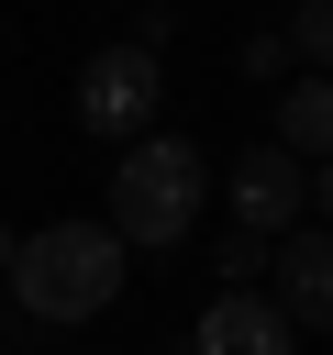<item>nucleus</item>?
<instances>
[{"label": "nucleus", "instance_id": "3", "mask_svg": "<svg viewBox=\"0 0 333 355\" xmlns=\"http://www.w3.org/2000/svg\"><path fill=\"white\" fill-rule=\"evenodd\" d=\"M155 100H166V67H155L144 44H100V55L78 67V89H67V122L100 133V144H144V133H155Z\"/></svg>", "mask_w": 333, "mask_h": 355}, {"label": "nucleus", "instance_id": "5", "mask_svg": "<svg viewBox=\"0 0 333 355\" xmlns=\"http://www.w3.org/2000/svg\"><path fill=\"white\" fill-rule=\"evenodd\" d=\"M266 300H278L289 333H333V233L322 222H300V233L266 244Z\"/></svg>", "mask_w": 333, "mask_h": 355}, {"label": "nucleus", "instance_id": "11", "mask_svg": "<svg viewBox=\"0 0 333 355\" xmlns=\"http://www.w3.org/2000/svg\"><path fill=\"white\" fill-rule=\"evenodd\" d=\"M311 211H322V233H333V166H311Z\"/></svg>", "mask_w": 333, "mask_h": 355}, {"label": "nucleus", "instance_id": "6", "mask_svg": "<svg viewBox=\"0 0 333 355\" xmlns=\"http://www.w3.org/2000/svg\"><path fill=\"white\" fill-rule=\"evenodd\" d=\"M300 333L278 322L266 288H211V311L189 322V355H289Z\"/></svg>", "mask_w": 333, "mask_h": 355}, {"label": "nucleus", "instance_id": "2", "mask_svg": "<svg viewBox=\"0 0 333 355\" xmlns=\"http://www.w3.org/2000/svg\"><path fill=\"white\" fill-rule=\"evenodd\" d=\"M122 277H133V255L111 244V222H44L11 244V300L33 322H100L122 300Z\"/></svg>", "mask_w": 333, "mask_h": 355}, {"label": "nucleus", "instance_id": "4", "mask_svg": "<svg viewBox=\"0 0 333 355\" xmlns=\"http://www.w3.org/2000/svg\"><path fill=\"white\" fill-rule=\"evenodd\" d=\"M222 200H233V233L278 244V233H300V222H311V166H300V155H278V144H244V155H233V178H222Z\"/></svg>", "mask_w": 333, "mask_h": 355}, {"label": "nucleus", "instance_id": "9", "mask_svg": "<svg viewBox=\"0 0 333 355\" xmlns=\"http://www.w3.org/2000/svg\"><path fill=\"white\" fill-rule=\"evenodd\" d=\"M211 266H222V288H266V244H255V233H222Z\"/></svg>", "mask_w": 333, "mask_h": 355}, {"label": "nucleus", "instance_id": "8", "mask_svg": "<svg viewBox=\"0 0 333 355\" xmlns=\"http://www.w3.org/2000/svg\"><path fill=\"white\" fill-rule=\"evenodd\" d=\"M289 55H300L311 78H333V0H300V11H289Z\"/></svg>", "mask_w": 333, "mask_h": 355}, {"label": "nucleus", "instance_id": "12", "mask_svg": "<svg viewBox=\"0 0 333 355\" xmlns=\"http://www.w3.org/2000/svg\"><path fill=\"white\" fill-rule=\"evenodd\" d=\"M11 244H22V233H11V222H0V277H11Z\"/></svg>", "mask_w": 333, "mask_h": 355}, {"label": "nucleus", "instance_id": "10", "mask_svg": "<svg viewBox=\"0 0 333 355\" xmlns=\"http://www.w3.org/2000/svg\"><path fill=\"white\" fill-rule=\"evenodd\" d=\"M300 55H289V33H244V78H289Z\"/></svg>", "mask_w": 333, "mask_h": 355}, {"label": "nucleus", "instance_id": "1", "mask_svg": "<svg viewBox=\"0 0 333 355\" xmlns=\"http://www.w3.org/2000/svg\"><path fill=\"white\" fill-rule=\"evenodd\" d=\"M200 200H211V155L189 144V133H144V144H122V166H111V244L122 255H166V244H189L200 233Z\"/></svg>", "mask_w": 333, "mask_h": 355}, {"label": "nucleus", "instance_id": "7", "mask_svg": "<svg viewBox=\"0 0 333 355\" xmlns=\"http://www.w3.org/2000/svg\"><path fill=\"white\" fill-rule=\"evenodd\" d=\"M278 155L333 166V78H289L278 89Z\"/></svg>", "mask_w": 333, "mask_h": 355}]
</instances>
